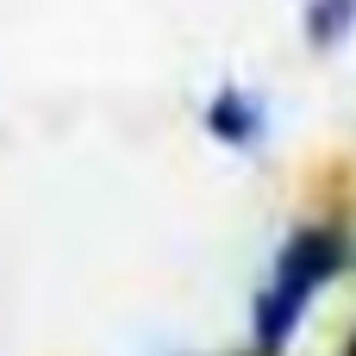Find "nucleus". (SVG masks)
<instances>
[{
  "mask_svg": "<svg viewBox=\"0 0 356 356\" xmlns=\"http://www.w3.org/2000/svg\"><path fill=\"white\" fill-rule=\"evenodd\" d=\"M356 263V238L338 213H307L288 225V238L269 257V275L250 300V338L244 356H288L300 338V319L313 313V300Z\"/></svg>",
  "mask_w": 356,
  "mask_h": 356,
  "instance_id": "obj_1",
  "label": "nucleus"
},
{
  "mask_svg": "<svg viewBox=\"0 0 356 356\" xmlns=\"http://www.w3.org/2000/svg\"><path fill=\"white\" fill-rule=\"evenodd\" d=\"M200 131L225 150H257L269 138V100L244 81H219L200 106Z\"/></svg>",
  "mask_w": 356,
  "mask_h": 356,
  "instance_id": "obj_2",
  "label": "nucleus"
},
{
  "mask_svg": "<svg viewBox=\"0 0 356 356\" xmlns=\"http://www.w3.org/2000/svg\"><path fill=\"white\" fill-rule=\"evenodd\" d=\"M356 38V0H300V44L313 56H332Z\"/></svg>",
  "mask_w": 356,
  "mask_h": 356,
  "instance_id": "obj_3",
  "label": "nucleus"
},
{
  "mask_svg": "<svg viewBox=\"0 0 356 356\" xmlns=\"http://www.w3.org/2000/svg\"><path fill=\"white\" fill-rule=\"evenodd\" d=\"M344 356H356V344H350V350H344Z\"/></svg>",
  "mask_w": 356,
  "mask_h": 356,
  "instance_id": "obj_4",
  "label": "nucleus"
}]
</instances>
